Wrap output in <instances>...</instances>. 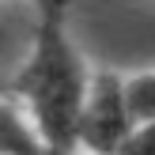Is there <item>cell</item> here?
<instances>
[{
  "label": "cell",
  "mask_w": 155,
  "mask_h": 155,
  "mask_svg": "<svg viewBox=\"0 0 155 155\" xmlns=\"http://www.w3.org/2000/svg\"><path fill=\"white\" fill-rule=\"evenodd\" d=\"M133 129L125 106V91H121V76L98 72L91 76L87 95L80 106V121H76V151L83 155H114L121 140Z\"/></svg>",
  "instance_id": "obj_2"
},
{
  "label": "cell",
  "mask_w": 155,
  "mask_h": 155,
  "mask_svg": "<svg viewBox=\"0 0 155 155\" xmlns=\"http://www.w3.org/2000/svg\"><path fill=\"white\" fill-rule=\"evenodd\" d=\"M121 91H125V106H129L133 125L155 121V64L136 68L133 76H121Z\"/></svg>",
  "instance_id": "obj_4"
},
{
  "label": "cell",
  "mask_w": 155,
  "mask_h": 155,
  "mask_svg": "<svg viewBox=\"0 0 155 155\" xmlns=\"http://www.w3.org/2000/svg\"><path fill=\"white\" fill-rule=\"evenodd\" d=\"M114 155H155V121L148 125H133L129 136L121 140V148Z\"/></svg>",
  "instance_id": "obj_5"
},
{
  "label": "cell",
  "mask_w": 155,
  "mask_h": 155,
  "mask_svg": "<svg viewBox=\"0 0 155 155\" xmlns=\"http://www.w3.org/2000/svg\"><path fill=\"white\" fill-rule=\"evenodd\" d=\"M23 102L19 110L34 125L45 155H76V121L87 95V68L80 53L61 38L57 30H45L23 68Z\"/></svg>",
  "instance_id": "obj_1"
},
{
  "label": "cell",
  "mask_w": 155,
  "mask_h": 155,
  "mask_svg": "<svg viewBox=\"0 0 155 155\" xmlns=\"http://www.w3.org/2000/svg\"><path fill=\"white\" fill-rule=\"evenodd\" d=\"M0 155H45L34 125L12 98H0Z\"/></svg>",
  "instance_id": "obj_3"
}]
</instances>
